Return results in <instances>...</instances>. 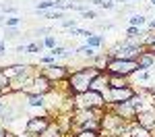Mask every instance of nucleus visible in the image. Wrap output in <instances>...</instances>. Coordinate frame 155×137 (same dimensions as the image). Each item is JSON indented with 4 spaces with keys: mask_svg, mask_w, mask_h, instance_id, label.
<instances>
[{
    "mask_svg": "<svg viewBox=\"0 0 155 137\" xmlns=\"http://www.w3.org/2000/svg\"><path fill=\"white\" fill-rule=\"evenodd\" d=\"M44 46H46V50H52L56 48V46H60L58 39H56V36H46L44 37Z\"/></svg>",
    "mask_w": 155,
    "mask_h": 137,
    "instance_id": "nucleus-29",
    "label": "nucleus"
},
{
    "mask_svg": "<svg viewBox=\"0 0 155 137\" xmlns=\"http://www.w3.org/2000/svg\"><path fill=\"white\" fill-rule=\"evenodd\" d=\"M17 52H19V54H27V44H21V46H17Z\"/></svg>",
    "mask_w": 155,
    "mask_h": 137,
    "instance_id": "nucleus-37",
    "label": "nucleus"
},
{
    "mask_svg": "<svg viewBox=\"0 0 155 137\" xmlns=\"http://www.w3.org/2000/svg\"><path fill=\"white\" fill-rule=\"evenodd\" d=\"M52 89H54V83H52L48 77L39 71V73H35V77H33V83H31V87H29V91H27V94H35V96H48Z\"/></svg>",
    "mask_w": 155,
    "mask_h": 137,
    "instance_id": "nucleus-7",
    "label": "nucleus"
},
{
    "mask_svg": "<svg viewBox=\"0 0 155 137\" xmlns=\"http://www.w3.org/2000/svg\"><path fill=\"white\" fill-rule=\"evenodd\" d=\"M39 62H41V64H52V62H56V58H54L52 54H44V56L39 58Z\"/></svg>",
    "mask_w": 155,
    "mask_h": 137,
    "instance_id": "nucleus-34",
    "label": "nucleus"
},
{
    "mask_svg": "<svg viewBox=\"0 0 155 137\" xmlns=\"http://www.w3.org/2000/svg\"><path fill=\"white\" fill-rule=\"evenodd\" d=\"M4 21H6V17H0V25H4Z\"/></svg>",
    "mask_w": 155,
    "mask_h": 137,
    "instance_id": "nucleus-41",
    "label": "nucleus"
},
{
    "mask_svg": "<svg viewBox=\"0 0 155 137\" xmlns=\"http://www.w3.org/2000/svg\"><path fill=\"white\" fill-rule=\"evenodd\" d=\"M151 94H153V100H155V87H151Z\"/></svg>",
    "mask_w": 155,
    "mask_h": 137,
    "instance_id": "nucleus-43",
    "label": "nucleus"
},
{
    "mask_svg": "<svg viewBox=\"0 0 155 137\" xmlns=\"http://www.w3.org/2000/svg\"><path fill=\"white\" fill-rule=\"evenodd\" d=\"M39 137H66V133L60 129V125L56 123V121H52V123H50V127H48V129H46V131H44Z\"/></svg>",
    "mask_w": 155,
    "mask_h": 137,
    "instance_id": "nucleus-16",
    "label": "nucleus"
},
{
    "mask_svg": "<svg viewBox=\"0 0 155 137\" xmlns=\"http://www.w3.org/2000/svg\"><path fill=\"white\" fill-rule=\"evenodd\" d=\"M72 137H99L97 131H74Z\"/></svg>",
    "mask_w": 155,
    "mask_h": 137,
    "instance_id": "nucleus-31",
    "label": "nucleus"
},
{
    "mask_svg": "<svg viewBox=\"0 0 155 137\" xmlns=\"http://www.w3.org/2000/svg\"><path fill=\"white\" fill-rule=\"evenodd\" d=\"M147 31H155V19H149V23H147Z\"/></svg>",
    "mask_w": 155,
    "mask_h": 137,
    "instance_id": "nucleus-38",
    "label": "nucleus"
},
{
    "mask_svg": "<svg viewBox=\"0 0 155 137\" xmlns=\"http://www.w3.org/2000/svg\"><path fill=\"white\" fill-rule=\"evenodd\" d=\"M147 52H151V54L155 56V44H153V46H149V48H147Z\"/></svg>",
    "mask_w": 155,
    "mask_h": 137,
    "instance_id": "nucleus-40",
    "label": "nucleus"
},
{
    "mask_svg": "<svg viewBox=\"0 0 155 137\" xmlns=\"http://www.w3.org/2000/svg\"><path fill=\"white\" fill-rule=\"evenodd\" d=\"M107 60H110V56H107V54H97L93 60H89V64H93V67H95V69H99V71H106Z\"/></svg>",
    "mask_w": 155,
    "mask_h": 137,
    "instance_id": "nucleus-21",
    "label": "nucleus"
},
{
    "mask_svg": "<svg viewBox=\"0 0 155 137\" xmlns=\"http://www.w3.org/2000/svg\"><path fill=\"white\" fill-rule=\"evenodd\" d=\"M128 137H151V129H147V127H143V125H139L134 121L128 127Z\"/></svg>",
    "mask_w": 155,
    "mask_h": 137,
    "instance_id": "nucleus-13",
    "label": "nucleus"
},
{
    "mask_svg": "<svg viewBox=\"0 0 155 137\" xmlns=\"http://www.w3.org/2000/svg\"><path fill=\"white\" fill-rule=\"evenodd\" d=\"M106 106H107L106 98L93 89L68 96V100H66V110H72V108H106Z\"/></svg>",
    "mask_w": 155,
    "mask_h": 137,
    "instance_id": "nucleus-2",
    "label": "nucleus"
},
{
    "mask_svg": "<svg viewBox=\"0 0 155 137\" xmlns=\"http://www.w3.org/2000/svg\"><path fill=\"white\" fill-rule=\"evenodd\" d=\"M99 73H101V71L95 69L93 64H87V67H79V69H74V71L71 73V77H68V96L87 91L89 85H91V81H93Z\"/></svg>",
    "mask_w": 155,
    "mask_h": 137,
    "instance_id": "nucleus-1",
    "label": "nucleus"
},
{
    "mask_svg": "<svg viewBox=\"0 0 155 137\" xmlns=\"http://www.w3.org/2000/svg\"><path fill=\"white\" fill-rule=\"evenodd\" d=\"M15 137H21V135H17V133H15Z\"/></svg>",
    "mask_w": 155,
    "mask_h": 137,
    "instance_id": "nucleus-45",
    "label": "nucleus"
},
{
    "mask_svg": "<svg viewBox=\"0 0 155 137\" xmlns=\"http://www.w3.org/2000/svg\"><path fill=\"white\" fill-rule=\"evenodd\" d=\"M137 123L147 127V129H153L155 127V106L147 108L143 112H137Z\"/></svg>",
    "mask_w": 155,
    "mask_h": 137,
    "instance_id": "nucleus-11",
    "label": "nucleus"
},
{
    "mask_svg": "<svg viewBox=\"0 0 155 137\" xmlns=\"http://www.w3.org/2000/svg\"><path fill=\"white\" fill-rule=\"evenodd\" d=\"M25 98H27V106H29V108H46V104H48V98H46V96L25 94Z\"/></svg>",
    "mask_w": 155,
    "mask_h": 137,
    "instance_id": "nucleus-15",
    "label": "nucleus"
},
{
    "mask_svg": "<svg viewBox=\"0 0 155 137\" xmlns=\"http://www.w3.org/2000/svg\"><path fill=\"white\" fill-rule=\"evenodd\" d=\"M6 54V44H4V39H0V56H4Z\"/></svg>",
    "mask_w": 155,
    "mask_h": 137,
    "instance_id": "nucleus-39",
    "label": "nucleus"
},
{
    "mask_svg": "<svg viewBox=\"0 0 155 137\" xmlns=\"http://www.w3.org/2000/svg\"><path fill=\"white\" fill-rule=\"evenodd\" d=\"M41 73L46 75L52 83H58V81H64V79L71 77L72 69H71V67H66V64H60V62H52V64H44Z\"/></svg>",
    "mask_w": 155,
    "mask_h": 137,
    "instance_id": "nucleus-4",
    "label": "nucleus"
},
{
    "mask_svg": "<svg viewBox=\"0 0 155 137\" xmlns=\"http://www.w3.org/2000/svg\"><path fill=\"white\" fill-rule=\"evenodd\" d=\"M21 25V19L17 17V15H12V17H8L6 21H4V27H19Z\"/></svg>",
    "mask_w": 155,
    "mask_h": 137,
    "instance_id": "nucleus-30",
    "label": "nucleus"
},
{
    "mask_svg": "<svg viewBox=\"0 0 155 137\" xmlns=\"http://www.w3.org/2000/svg\"><path fill=\"white\" fill-rule=\"evenodd\" d=\"M106 71L110 75H120V77H130L139 71L137 60H124V58H110L106 64Z\"/></svg>",
    "mask_w": 155,
    "mask_h": 137,
    "instance_id": "nucleus-3",
    "label": "nucleus"
},
{
    "mask_svg": "<svg viewBox=\"0 0 155 137\" xmlns=\"http://www.w3.org/2000/svg\"><path fill=\"white\" fill-rule=\"evenodd\" d=\"M110 110H114L118 116H122L126 123H134L137 121V108L132 106V102H122V104H112V106H107Z\"/></svg>",
    "mask_w": 155,
    "mask_h": 137,
    "instance_id": "nucleus-8",
    "label": "nucleus"
},
{
    "mask_svg": "<svg viewBox=\"0 0 155 137\" xmlns=\"http://www.w3.org/2000/svg\"><path fill=\"white\" fill-rule=\"evenodd\" d=\"M50 54L54 56V58H68V56H72L74 52H71V50H66L64 46H56V48L50 50Z\"/></svg>",
    "mask_w": 155,
    "mask_h": 137,
    "instance_id": "nucleus-22",
    "label": "nucleus"
},
{
    "mask_svg": "<svg viewBox=\"0 0 155 137\" xmlns=\"http://www.w3.org/2000/svg\"><path fill=\"white\" fill-rule=\"evenodd\" d=\"M17 114H19V112H17V108H12V106H8V104H6V106H4V110L0 112V121L6 125V127H11V125L17 121Z\"/></svg>",
    "mask_w": 155,
    "mask_h": 137,
    "instance_id": "nucleus-14",
    "label": "nucleus"
},
{
    "mask_svg": "<svg viewBox=\"0 0 155 137\" xmlns=\"http://www.w3.org/2000/svg\"><path fill=\"white\" fill-rule=\"evenodd\" d=\"M124 85H132L128 77H120V75H110V87H124Z\"/></svg>",
    "mask_w": 155,
    "mask_h": 137,
    "instance_id": "nucleus-20",
    "label": "nucleus"
},
{
    "mask_svg": "<svg viewBox=\"0 0 155 137\" xmlns=\"http://www.w3.org/2000/svg\"><path fill=\"white\" fill-rule=\"evenodd\" d=\"M15 36H19L17 27H6V37H15Z\"/></svg>",
    "mask_w": 155,
    "mask_h": 137,
    "instance_id": "nucleus-36",
    "label": "nucleus"
},
{
    "mask_svg": "<svg viewBox=\"0 0 155 137\" xmlns=\"http://www.w3.org/2000/svg\"><path fill=\"white\" fill-rule=\"evenodd\" d=\"M12 89H11V79L4 75V71L0 69V98L2 96H11Z\"/></svg>",
    "mask_w": 155,
    "mask_h": 137,
    "instance_id": "nucleus-17",
    "label": "nucleus"
},
{
    "mask_svg": "<svg viewBox=\"0 0 155 137\" xmlns=\"http://www.w3.org/2000/svg\"><path fill=\"white\" fill-rule=\"evenodd\" d=\"M149 2H151V6H153V9H155V0H149Z\"/></svg>",
    "mask_w": 155,
    "mask_h": 137,
    "instance_id": "nucleus-44",
    "label": "nucleus"
},
{
    "mask_svg": "<svg viewBox=\"0 0 155 137\" xmlns=\"http://www.w3.org/2000/svg\"><path fill=\"white\" fill-rule=\"evenodd\" d=\"M114 2H120V0H114Z\"/></svg>",
    "mask_w": 155,
    "mask_h": 137,
    "instance_id": "nucleus-46",
    "label": "nucleus"
},
{
    "mask_svg": "<svg viewBox=\"0 0 155 137\" xmlns=\"http://www.w3.org/2000/svg\"><path fill=\"white\" fill-rule=\"evenodd\" d=\"M139 71H149V69H153L155 67V56L153 54H151V52H147V50H145L143 54H141V56H139Z\"/></svg>",
    "mask_w": 155,
    "mask_h": 137,
    "instance_id": "nucleus-12",
    "label": "nucleus"
},
{
    "mask_svg": "<svg viewBox=\"0 0 155 137\" xmlns=\"http://www.w3.org/2000/svg\"><path fill=\"white\" fill-rule=\"evenodd\" d=\"M89 89H93V91L101 94V96L106 98V96H107V91H110V73H107V71H101V73H99V75L95 77V79L91 81Z\"/></svg>",
    "mask_w": 155,
    "mask_h": 137,
    "instance_id": "nucleus-9",
    "label": "nucleus"
},
{
    "mask_svg": "<svg viewBox=\"0 0 155 137\" xmlns=\"http://www.w3.org/2000/svg\"><path fill=\"white\" fill-rule=\"evenodd\" d=\"M52 121H54V118H52V114L29 116V118H27V123H25V131H27V133H31V135H41V133L50 127Z\"/></svg>",
    "mask_w": 155,
    "mask_h": 137,
    "instance_id": "nucleus-6",
    "label": "nucleus"
},
{
    "mask_svg": "<svg viewBox=\"0 0 155 137\" xmlns=\"http://www.w3.org/2000/svg\"><path fill=\"white\" fill-rule=\"evenodd\" d=\"M52 31H54L52 27H37V29H35V33H37V36H44V37H46V36H50Z\"/></svg>",
    "mask_w": 155,
    "mask_h": 137,
    "instance_id": "nucleus-33",
    "label": "nucleus"
},
{
    "mask_svg": "<svg viewBox=\"0 0 155 137\" xmlns=\"http://www.w3.org/2000/svg\"><path fill=\"white\" fill-rule=\"evenodd\" d=\"M60 25H62V27H66V29H72V27H77V19H62Z\"/></svg>",
    "mask_w": 155,
    "mask_h": 137,
    "instance_id": "nucleus-32",
    "label": "nucleus"
},
{
    "mask_svg": "<svg viewBox=\"0 0 155 137\" xmlns=\"http://www.w3.org/2000/svg\"><path fill=\"white\" fill-rule=\"evenodd\" d=\"M2 71H4V75L12 81V79H17V77H21V75L33 73V67L27 64V62H17V64H11V67H4Z\"/></svg>",
    "mask_w": 155,
    "mask_h": 137,
    "instance_id": "nucleus-10",
    "label": "nucleus"
},
{
    "mask_svg": "<svg viewBox=\"0 0 155 137\" xmlns=\"http://www.w3.org/2000/svg\"><path fill=\"white\" fill-rule=\"evenodd\" d=\"M143 36H145V31L141 29V27H130V25H128V29H126V37H141V39H143Z\"/></svg>",
    "mask_w": 155,
    "mask_h": 137,
    "instance_id": "nucleus-27",
    "label": "nucleus"
},
{
    "mask_svg": "<svg viewBox=\"0 0 155 137\" xmlns=\"http://www.w3.org/2000/svg\"><path fill=\"white\" fill-rule=\"evenodd\" d=\"M81 15H83V19H97V12L95 11H89V9H87L85 12H81Z\"/></svg>",
    "mask_w": 155,
    "mask_h": 137,
    "instance_id": "nucleus-35",
    "label": "nucleus"
},
{
    "mask_svg": "<svg viewBox=\"0 0 155 137\" xmlns=\"http://www.w3.org/2000/svg\"><path fill=\"white\" fill-rule=\"evenodd\" d=\"M128 79L139 81V83H149V81H151V73H149V71H137V73H132Z\"/></svg>",
    "mask_w": 155,
    "mask_h": 137,
    "instance_id": "nucleus-23",
    "label": "nucleus"
},
{
    "mask_svg": "<svg viewBox=\"0 0 155 137\" xmlns=\"http://www.w3.org/2000/svg\"><path fill=\"white\" fill-rule=\"evenodd\" d=\"M151 137H155V127H153V129H151Z\"/></svg>",
    "mask_w": 155,
    "mask_h": 137,
    "instance_id": "nucleus-42",
    "label": "nucleus"
},
{
    "mask_svg": "<svg viewBox=\"0 0 155 137\" xmlns=\"http://www.w3.org/2000/svg\"><path fill=\"white\" fill-rule=\"evenodd\" d=\"M46 46H44V39H39V42H29L27 44V54H39V52H44Z\"/></svg>",
    "mask_w": 155,
    "mask_h": 137,
    "instance_id": "nucleus-24",
    "label": "nucleus"
},
{
    "mask_svg": "<svg viewBox=\"0 0 155 137\" xmlns=\"http://www.w3.org/2000/svg\"><path fill=\"white\" fill-rule=\"evenodd\" d=\"M104 42H106V36H101V33H91V36L85 39V44L87 46H91V48H101L104 46Z\"/></svg>",
    "mask_w": 155,
    "mask_h": 137,
    "instance_id": "nucleus-18",
    "label": "nucleus"
},
{
    "mask_svg": "<svg viewBox=\"0 0 155 137\" xmlns=\"http://www.w3.org/2000/svg\"><path fill=\"white\" fill-rule=\"evenodd\" d=\"M143 46L145 48H149V46H153L155 44V31H145V36H143Z\"/></svg>",
    "mask_w": 155,
    "mask_h": 137,
    "instance_id": "nucleus-28",
    "label": "nucleus"
},
{
    "mask_svg": "<svg viewBox=\"0 0 155 137\" xmlns=\"http://www.w3.org/2000/svg\"><path fill=\"white\" fill-rule=\"evenodd\" d=\"M74 54H79V56H85V58L93 60V58L97 56V50H95V48H91V46H87V44H83L81 48H77V50H74Z\"/></svg>",
    "mask_w": 155,
    "mask_h": 137,
    "instance_id": "nucleus-19",
    "label": "nucleus"
},
{
    "mask_svg": "<svg viewBox=\"0 0 155 137\" xmlns=\"http://www.w3.org/2000/svg\"><path fill=\"white\" fill-rule=\"evenodd\" d=\"M137 94V89L132 85H124V87H110L106 96V104L112 106V104H122V102H128Z\"/></svg>",
    "mask_w": 155,
    "mask_h": 137,
    "instance_id": "nucleus-5",
    "label": "nucleus"
},
{
    "mask_svg": "<svg viewBox=\"0 0 155 137\" xmlns=\"http://www.w3.org/2000/svg\"><path fill=\"white\" fill-rule=\"evenodd\" d=\"M50 9H56V0H41L35 4V12L39 11H50Z\"/></svg>",
    "mask_w": 155,
    "mask_h": 137,
    "instance_id": "nucleus-26",
    "label": "nucleus"
},
{
    "mask_svg": "<svg viewBox=\"0 0 155 137\" xmlns=\"http://www.w3.org/2000/svg\"><path fill=\"white\" fill-rule=\"evenodd\" d=\"M145 23H149V19L145 15H132L130 19H128V25L130 27H143Z\"/></svg>",
    "mask_w": 155,
    "mask_h": 137,
    "instance_id": "nucleus-25",
    "label": "nucleus"
}]
</instances>
